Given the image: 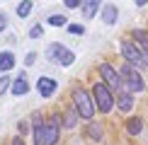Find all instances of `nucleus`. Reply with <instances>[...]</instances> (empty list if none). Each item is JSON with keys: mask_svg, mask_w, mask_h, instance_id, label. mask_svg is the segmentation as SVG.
Masks as SVG:
<instances>
[{"mask_svg": "<svg viewBox=\"0 0 148 145\" xmlns=\"http://www.w3.org/2000/svg\"><path fill=\"white\" fill-rule=\"evenodd\" d=\"M73 106L78 109L80 119H92V116H95V111H97L95 99H92L90 92H88V89H83V87L73 89Z\"/></svg>", "mask_w": 148, "mask_h": 145, "instance_id": "f257e3e1", "label": "nucleus"}, {"mask_svg": "<svg viewBox=\"0 0 148 145\" xmlns=\"http://www.w3.org/2000/svg\"><path fill=\"white\" fill-rule=\"evenodd\" d=\"M92 99H95V104H97V111H102V114H109L114 109V104H116L112 89L104 82H97L95 87H92Z\"/></svg>", "mask_w": 148, "mask_h": 145, "instance_id": "f03ea898", "label": "nucleus"}, {"mask_svg": "<svg viewBox=\"0 0 148 145\" xmlns=\"http://www.w3.org/2000/svg\"><path fill=\"white\" fill-rule=\"evenodd\" d=\"M119 75H121V85H126L129 92H143V87H146L143 77H141V72L131 63H124V68L119 70Z\"/></svg>", "mask_w": 148, "mask_h": 145, "instance_id": "7ed1b4c3", "label": "nucleus"}, {"mask_svg": "<svg viewBox=\"0 0 148 145\" xmlns=\"http://www.w3.org/2000/svg\"><path fill=\"white\" fill-rule=\"evenodd\" d=\"M119 51H121V56H124V60H126V63H131L134 68L146 65L143 53H141V48L134 44V41H121V44H119Z\"/></svg>", "mask_w": 148, "mask_h": 145, "instance_id": "20e7f679", "label": "nucleus"}, {"mask_svg": "<svg viewBox=\"0 0 148 145\" xmlns=\"http://www.w3.org/2000/svg\"><path fill=\"white\" fill-rule=\"evenodd\" d=\"M58 131H61V116H51L49 121H44V145H56Z\"/></svg>", "mask_w": 148, "mask_h": 145, "instance_id": "39448f33", "label": "nucleus"}, {"mask_svg": "<svg viewBox=\"0 0 148 145\" xmlns=\"http://www.w3.org/2000/svg\"><path fill=\"white\" fill-rule=\"evenodd\" d=\"M100 75H102V82L107 85L109 89H119L121 87V75L116 72L109 63H102L100 65Z\"/></svg>", "mask_w": 148, "mask_h": 145, "instance_id": "423d86ee", "label": "nucleus"}, {"mask_svg": "<svg viewBox=\"0 0 148 145\" xmlns=\"http://www.w3.org/2000/svg\"><path fill=\"white\" fill-rule=\"evenodd\" d=\"M78 119H80L78 109H75V106H68V109L63 111V116H61V126H63V128H75Z\"/></svg>", "mask_w": 148, "mask_h": 145, "instance_id": "0eeeda50", "label": "nucleus"}, {"mask_svg": "<svg viewBox=\"0 0 148 145\" xmlns=\"http://www.w3.org/2000/svg\"><path fill=\"white\" fill-rule=\"evenodd\" d=\"M114 102H116V106H119L124 114H129L134 109V92H119Z\"/></svg>", "mask_w": 148, "mask_h": 145, "instance_id": "6e6552de", "label": "nucleus"}, {"mask_svg": "<svg viewBox=\"0 0 148 145\" xmlns=\"http://www.w3.org/2000/svg\"><path fill=\"white\" fill-rule=\"evenodd\" d=\"M36 87H39V94L41 97H51L56 92V80H51V77H39V82H36Z\"/></svg>", "mask_w": 148, "mask_h": 145, "instance_id": "1a4fd4ad", "label": "nucleus"}, {"mask_svg": "<svg viewBox=\"0 0 148 145\" xmlns=\"http://www.w3.org/2000/svg\"><path fill=\"white\" fill-rule=\"evenodd\" d=\"M100 5H102V0H85L83 3V17L85 20H92L100 12Z\"/></svg>", "mask_w": 148, "mask_h": 145, "instance_id": "9d476101", "label": "nucleus"}, {"mask_svg": "<svg viewBox=\"0 0 148 145\" xmlns=\"http://www.w3.org/2000/svg\"><path fill=\"white\" fill-rule=\"evenodd\" d=\"M12 68H15V53H12V51H3V53H0V70L8 72Z\"/></svg>", "mask_w": 148, "mask_h": 145, "instance_id": "9b49d317", "label": "nucleus"}, {"mask_svg": "<svg viewBox=\"0 0 148 145\" xmlns=\"http://www.w3.org/2000/svg\"><path fill=\"white\" fill-rule=\"evenodd\" d=\"M116 17H119V12H116L114 5H104V7H102V20H104V24H114Z\"/></svg>", "mask_w": 148, "mask_h": 145, "instance_id": "f8f14e48", "label": "nucleus"}, {"mask_svg": "<svg viewBox=\"0 0 148 145\" xmlns=\"http://www.w3.org/2000/svg\"><path fill=\"white\" fill-rule=\"evenodd\" d=\"M10 89H12V94H27L29 85H27V80H24V75H20V77H17V80L10 85Z\"/></svg>", "mask_w": 148, "mask_h": 145, "instance_id": "ddd939ff", "label": "nucleus"}, {"mask_svg": "<svg viewBox=\"0 0 148 145\" xmlns=\"http://www.w3.org/2000/svg\"><path fill=\"white\" fill-rule=\"evenodd\" d=\"M141 128H143V121H141L138 116H131L129 119V123H126V131H129V136H138Z\"/></svg>", "mask_w": 148, "mask_h": 145, "instance_id": "4468645a", "label": "nucleus"}, {"mask_svg": "<svg viewBox=\"0 0 148 145\" xmlns=\"http://www.w3.org/2000/svg\"><path fill=\"white\" fill-rule=\"evenodd\" d=\"M61 53H63V44H58V41L46 48V56L51 58V60H58V58H61Z\"/></svg>", "mask_w": 148, "mask_h": 145, "instance_id": "2eb2a0df", "label": "nucleus"}, {"mask_svg": "<svg viewBox=\"0 0 148 145\" xmlns=\"http://www.w3.org/2000/svg\"><path fill=\"white\" fill-rule=\"evenodd\" d=\"M34 145H44V121L34 123Z\"/></svg>", "mask_w": 148, "mask_h": 145, "instance_id": "dca6fc26", "label": "nucleus"}, {"mask_svg": "<svg viewBox=\"0 0 148 145\" xmlns=\"http://www.w3.org/2000/svg\"><path fill=\"white\" fill-rule=\"evenodd\" d=\"M134 41H138L141 46H143V51L148 48V32H143V29H134Z\"/></svg>", "mask_w": 148, "mask_h": 145, "instance_id": "f3484780", "label": "nucleus"}, {"mask_svg": "<svg viewBox=\"0 0 148 145\" xmlns=\"http://www.w3.org/2000/svg\"><path fill=\"white\" fill-rule=\"evenodd\" d=\"M29 12H32V0H22V3L17 5V15H20V17H27Z\"/></svg>", "mask_w": 148, "mask_h": 145, "instance_id": "a211bd4d", "label": "nucleus"}, {"mask_svg": "<svg viewBox=\"0 0 148 145\" xmlns=\"http://www.w3.org/2000/svg\"><path fill=\"white\" fill-rule=\"evenodd\" d=\"M73 60H75V53H73V51H68V48H63V53H61L58 63H61V65H71Z\"/></svg>", "mask_w": 148, "mask_h": 145, "instance_id": "6ab92c4d", "label": "nucleus"}, {"mask_svg": "<svg viewBox=\"0 0 148 145\" xmlns=\"http://www.w3.org/2000/svg\"><path fill=\"white\" fill-rule=\"evenodd\" d=\"M49 24H53V27H63V24H66V17H63V15H51V17H49Z\"/></svg>", "mask_w": 148, "mask_h": 145, "instance_id": "aec40b11", "label": "nucleus"}, {"mask_svg": "<svg viewBox=\"0 0 148 145\" xmlns=\"http://www.w3.org/2000/svg\"><path fill=\"white\" fill-rule=\"evenodd\" d=\"M10 85H12V82H10V77H8V75H3V77H0V97H3V94L10 89Z\"/></svg>", "mask_w": 148, "mask_h": 145, "instance_id": "412c9836", "label": "nucleus"}, {"mask_svg": "<svg viewBox=\"0 0 148 145\" xmlns=\"http://www.w3.org/2000/svg\"><path fill=\"white\" fill-rule=\"evenodd\" d=\"M41 34H44V29H41V24H34V27L29 29V36H32V39H39Z\"/></svg>", "mask_w": 148, "mask_h": 145, "instance_id": "4be33fe9", "label": "nucleus"}, {"mask_svg": "<svg viewBox=\"0 0 148 145\" xmlns=\"http://www.w3.org/2000/svg\"><path fill=\"white\" fill-rule=\"evenodd\" d=\"M68 32H71V34H78V36H80V34L85 32V29H83V24H68Z\"/></svg>", "mask_w": 148, "mask_h": 145, "instance_id": "5701e85b", "label": "nucleus"}, {"mask_svg": "<svg viewBox=\"0 0 148 145\" xmlns=\"http://www.w3.org/2000/svg\"><path fill=\"white\" fill-rule=\"evenodd\" d=\"M34 60H36V53H34V51H32V53H27V58H24V63H27V65H32Z\"/></svg>", "mask_w": 148, "mask_h": 145, "instance_id": "b1692460", "label": "nucleus"}, {"mask_svg": "<svg viewBox=\"0 0 148 145\" xmlns=\"http://www.w3.org/2000/svg\"><path fill=\"white\" fill-rule=\"evenodd\" d=\"M63 3H66V7H78V5H80V0H63Z\"/></svg>", "mask_w": 148, "mask_h": 145, "instance_id": "393cba45", "label": "nucleus"}, {"mask_svg": "<svg viewBox=\"0 0 148 145\" xmlns=\"http://www.w3.org/2000/svg\"><path fill=\"white\" fill-rule=\"evenodd\" d=\"M29 131V126H27V121H20V133H27Z\"/></svg>", "mask_w": 148, "mask_h": 145, "instance_id": "a878e982", "label": "nucleus"}, {"mask_svg": "<svg viewBox=\"0 0 148 145\" xmlns=\"http://www.w3.org/2000/svg\"><path fill=\"white\" fill-rule=\"evenodd\" d=\"M92 138H100V126H97V123L92 126Z\"/></svg>", "mask_w": 148, "mask_h": 145, "instance_id": "bb28decb", "label": "nucleus"}, {"mask_svg": "<svg viewBox=\"0 0 148 145\" xmlns=\"http://www.w3.org/2000/svg\"><path fill=\"white\" fill-rule=\"evenodd\" d=\"M5 24H8V20H5V15H0V32L5 29Z\"/></svg>", "mask_w": 148, "mask_h": 145, "instance_id": "cd10ccee", "label": "nucleus"}, {"mask_svg": "<svg viewBox=\"0 0 148 145\" xmlns=\"http://www.w3.org/2000/svg\"><path fill=\"white\" fill-rule=\"evenodd\" d=\"M12 145H24V140H22V138H20V136H17V138H15V140H12Z\"/></svg>", "mask_w": 148, "mask_h": 145, "instance_id": "c85d7f7f", "label": "nucleus"}, {"mask_svg": "<svg viewBox=\"0 0 148 145\" xmlns=\"http://www.w3.org/2000/svg\"><path fill=\"white\" fill-rule=\"evenodd\" d=\"M146 3H148V0H136V5H138V7H143Z\"/></svg>", "mask_w": 148, "mask_h": 145, "instance_id": "c756f323", "label": "nucleus"}, {"mask_svg": "<svg viewBox=\"0 0 148 145\" xmlns=\"http://www.w3.org/2000/svg\"><path fill=\"white\" fill-rule=\"evenodd\" d=\"M143 58H146V65H148V48H146V51H143Z\"/></svg>", "mask_w": 148, "mask_h": 145, "instance_id": "7c9ffc66", "label": "nucleus"}]
</instances>
